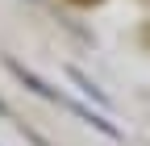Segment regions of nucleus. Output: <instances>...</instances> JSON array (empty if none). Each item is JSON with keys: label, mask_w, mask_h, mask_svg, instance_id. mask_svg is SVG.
Listing matches in <instances>:
<instances>
[{"label": "nucleus", "mask_w": 150, "mask_h": 146, "mask_svg": "<svg viewBox=\"0 0 150 146\" xmlns=\"http://www.w3.org/2000/svg\"><path fill=\"white\" fill-rule=\"evenodd\" d=\"M4 67H8L13 75H17V79H21V84L29 88L33 96H42V100H54L59 108H67V113H75V117L83 121V125H92V130H100V134H108V138H121V130H117V125H112V121H108L104 113H96V108H88V104H79L75 96L59 92V88H54V84H46V79L38 75L33 67H25V63H17V59H4Z\"/></svg>", "instance_id": "1"}, {"label": "nucleus", "mask_w": 150, "mask_h": 146, "mask_svg": "<svg viewBox=\"0 0 150 146\" xmlns=\"http://www.w3.org/2000/svg\"><path fill=\"white\" fill-rule=\"evenodd\" d=\"M67 75H71L75 84H79V92H88L92 100H96V104H104V108H108V92H100V88H96V84H92V79L83 75V71H75V67H67Z\"/></svg>", "instance_id": "2"}, {"label": "nucleus", "mask_w": 150, "mask_h": 146, "mask_svg": "<svg viewBox=\"0 0 150 146\" xmlns=\"http://www.w3.org/2000/svg\"><path fill=\"white\" fill-rule=\"evenodd\" d=\"M79 4H88V0H79Z\"/></svg>", "instance_id": "3"}]
</instances>
